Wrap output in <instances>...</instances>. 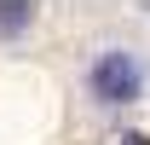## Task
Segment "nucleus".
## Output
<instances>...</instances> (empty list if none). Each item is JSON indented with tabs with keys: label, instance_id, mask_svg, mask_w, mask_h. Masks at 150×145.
Returning a JSON list of instances; mask_svg holds the SVG:
<instances>
[{
	"label": "nucleus",
	"instance_id": "obj_1",
	"mask_svg": "<svg viewBox=\"0 0 150 145\" xmlns=\"http://www.w3.org/2000/svg\"><path fill=\"white\" fill-rule=\"evenodd\" d=\"M87 93H93L98 105H133V99L144 93V64H139V52H127V47L98 52L93 70H87Z\"/></svg>",
	"mask_w": 150,
	"mask_h": 145
},
{
	"label": "nucleus",
	"instance_id": "obj_2",
	"mask_svg": "<svg viewBox=\"0 0 150 145\" xmlns=\"http://www.w3.org/2000/svg\"><path fill=\"white\" fill-rule=\"evenodd\" d=\"M29 23H35V6H18V0L0 6V41H6V35H23Z\"/></svg>",
	"mask_w": 150,
	"mask_h": 145
},
{
	"label": "nucleus",
	"instance_id": "obj_3",
	"mask_svg": "<svg viewBox=\"0 0 150 145\" xmlns=\"http://www.w3.org/2000/svg\"><path fill=\"white\" fill-rule=\"evenodd\" d=\"M121 145H150V139H144V134H121Z\"/></svg>",
	"mask_w": 150,
	"mask_h": 145
}]
</instances>
